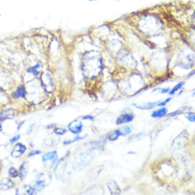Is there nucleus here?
I'll return each mask as SVG.
<instances>
[{"mask_svg": "<svg viewBox=\"0 0 195 195\" xmlns=\"http://www.w3.org/2000/svg\"><path fill=\"white\" fill-rule=\"evenodd\" d=\"M94 157L92 152H84L81 153L78 158L73 163V169L80 171L90 164Z\"/></svg>", "mask_w": 195, "mask_h": 195, "instance_id": "1", "label": "nucleus"}, {"mask_svg": "<svg viewBox=\"0 0 195 195\" xmlns=\"http://www.w3.org/2000/svg\"><path fill=\"white\" fill-rule=\"evenodd\" d=\"M56 176L57 179L62 182H67L70 176L67 172V163L65 160H61L57 165L56 170Z\"/></svg>", "mask_w": 195, "mask_h": 195, "instance_id": "2", "label": "nucleus"}, {"mask_svg": "<svg viewBox=\"0 0 195 195\" xmlns=\"http://www.w3.org/2000/svg\"><path fill=\"white\" fill-rule=\"evenodd\" d=\"M58 160L57 153L53 151L45 153L42 157V162L46 167L51 168L55 165Z\"/></svg>", "mask_w": 195, "mask_h": 195, "instance_id": "3", "label": "nucleus"}, {"mask_svg": "<svg viewBox=\"0 0 195 195\" xmlns=\"http://www.w3.org/2000/svg\"><path fill=\"white\" fill-rule=\"evenodd\" d=\"M50 178L49 176H46L44 173L39 175L35 181V184L34 187L36 188L37 191L42 190L45 186L47 185L48 180Z\"/></svg>", "mask_w": 195, "mask_h": 195, "instance_id": "4", "label": "nucleus"}, {"mask_svg": "<svg viewBox=\"0 0 195 195\" xmlns=\"http://www.w3.org/2000/svg\"><path fill=\"white\" fill-rule=\"evenodd\" d=\"M68 131L73 134H79L82 132L83 129V124L81 121L75 119L68 125Z\"/></svg>", "mask_w": 195, "mask_h": 195, "instance_id": "5", "label": "nucleus"}, {"mask_svg": "<svg viewBox=\"0 0 195 195\" xmlns=\"http://www.w3.org/2000/svg\"><path fill=\"white\" fill-rule=\"evenodd\" d=\"M134 118V115L132 113H125L119 115L116 119V125H121L125 123H129Z\"/></svg>", "mask_w": 195, "mask_h": 195, "instance_id": "6", "label": "nucleus"}, {"mask_svg": "<svg viewBox=\"0 0 195 195\" xmlns=\"http://www.w3.org/2000/svg\"><path fill=\"white\" fill-rule=\"evenodd\" d=\"M160 101H155V102H148V103H134V106L135 108L140 110H149L154 108L156 106H157L158 104Z\"/></svg>", "mask_w": 195, "mask_h": 195, "instance_id": "7", "label": "nucleus"}, {"mask_svg": "<svg viewBox=\"0 0 195 195\" xmlns=\"http://www.w3.org/2000/svg\"><path fill=\"white\" fill-rule=\"evenodd\" d=\"M26 147L25 145H24L22 143H17L12 151L11 155L14 157H18L22 154H24V153L26 151Z\"/></svg>", "mask_w": 195, "mask_h": 195, "instance_id": "8", "label": "nucleus"}, {"mask_svg": "<svg viewBox=\"0 0 195 195\" xmlns=\"http://www.w3.org/2000/svg\"><path fill=\"white\" fill-rule=\"evenodd\" d=\"M107 186L110 193V195H119L121 189L118 184L113 180H110L108 182Z\"/></svg>", "mask_w": 195, "mask_h": 195, "instance_id": "9", "label": "nucleus"}, {"mask_svg": "<svg viewBox=\"0 0 195 195\" xmlns=\"http://www.w3.org/2000/svg\"><path fill=\"white\" fill-rule=\"evenodd\" d=\"M102 169H103V167H100V166H96L91 169L88 172V177L91 180L96 179L98 177Z\"/></svg>", "mask_w": 195, "mask_h": 195, "instance_id": "10", "label": "nucleus"}, {"mask_svg": "<svg viewBox=\"0 0 195 195\" xmlns=\"http://www.w3.org/2000/svg\"><path fill=\"white\" fill-rule=\"evenodd\" d=\"M26 94V91L24 86L20 85L19 86L17 90L12 93V96L14 99H18L19 98H25Z\"/></svg>", "mask_w": 195, "mask_h": 195, "instance_id": "11", "label": "nucleus"}, {"mask_svg": "<svg viewBox=\"0 0 195 195\" xmlns=\"http://www.w3.org/2000/svg\"><path fill=\"white\" fill-rule=\"evenodd\" d=\"M168 109L165 107H162L159 109L154 110L151 114V117L154 118H162L165 116L168 113Z\"/></svg>", "mask_w": 195, "mask_h": 195, "instance_id": "12", "label": "nucleus"}, {"mask_svg": "<svg viewBox=\"0 0 195 195\" xmlns=\"http://www.w3.org/2000/svg\"><path fill=\"white\" fill-rule=\"evenodd\" d=\"M103 191L102 188H98V187H91L87 190L84 195H103Z\"/></svg>", "mask_w": 195, "mask_h": 195, "instance_id": "13", "label": "nucleus"}, {"mask_svg": "<svg viewBox=\"0 0 195 195\" xmlns=\"http://www.w3.org/2000/svg\"><path fill=\"white\" fill-rule=\"evenodd\" d=\"M27 175V168H26V162H24L20 168L19 176L21 180L25 178Z\"/></svg>", "mask_w": 195, "mask_h": 195, "instance_id": "14", "label": "nucleus"}, {"mask_svg": "<svg viewBox=\"0 0 195 195\" xmlns=\"http://www.w3.org/2000/svg\"><path fill=\"white\" fill-rule=\"evenodd\" d=\"M119 136H121V133L118 129H116V130L113 131L112 132H111L108 137V139L110 141H114L117 140L118 139V138L119 137Z\"/></svg>", "mask_w": 195, "mask_h": 195, "instance_id": "15", "label": "nucleus"}, {"mask_svg": "<svg viewBox=\"0 0 195 195\" xmlns=\"http://www.w3.org/2000/svg\"><path fill=\"white\" fill-rule=\"evenodd\" d=\"M132 128L129 126H124L119 129L121 133V135L122 136H126L128 134H131V132H132Z\"/></svg>", "mask_w": 195, "mask_h": 195, "instance_id": "16", "label": "nucleus"}, {"mask_svg": "<svg viewBox=\"0 0 195 195\" xmlns=\"http://www.w3.org/2000/svg\"><path fill=\"white\" fill-rule=\"evenodd\" d=\"M185 84V82H180L178 84H177L172 90H171L169 92V94L172 95L174 94L177 91H178L179 90H180Z\"/></svg>", "mask_w": 195, "mask_h": 195, "instance_id": "17", "label": "nucleus"}, {"mask_svg": "<svg viewBox=\"0 0 195 195\" xmlns=\"http://www.w3.org/2000/svg\"><path fill=\"white\" fill-rule=\"evenodd\" d=\"M8 181H9V179H7V178H6V179H3V180L2 181V182L1 183V187H2V189H3V190H6V189L11 188V187H12V184H13V182H11V181H9L10 183L7 184V183L8 182Z\"/></svg>", "mask_w": 195, "mask_h": 195, "instance_id": "18", "label": "nucleus"}, {"mask_svg": "<svg viewBox=\"0 0 195 195\" xmlns=\"http://www.w3.org/2000/svg\"><path fill=\"white\" fill-rule=\"evenodd\" d=\"M40 64L39 63H37V65L32 67H30L29 68L28 70H27V71L29 73H31V74L34 75H39V71H37L38 68L40 67Z\"/></svg>", "mask_w": 195, "mask_h": 195, "instance_id": "19", "label": "nucleus"}, {"mask_svg": "<svg viewBox=\"0 0 195 195\" xmlns=\"http://www.w3.org/2000/svg\"><path fill=\"white\" fill-rule=\"evenodd\" d=\"M25 192H24V194L25 195H34L35 193L37 192V190L36 188L33 186L28 185L26 188H25Z\"/></svg>", "mask_w": 195, "mask_h": 195, "instance_id": "20", "label": "nucleus"}, {"mask_svg": "<svg viewBox=\"0 0 195 195\" xmlns=\"http://www.w3.org/2000/svg\"><path fill=\"white\" fill-rule=\"evenodd\" d=\"M187 109H188V107H182L179 108V109L176 110V111L173 112H172L171 113H169L168 115L169 116H176V115H180V114L183 113Z\"/></svg>", "mask_w": 195, "mask_h": 195, "instance_id": "21", "label": "nucleus"}, {"mask_svg": "<svg viewBox=\"0 0 195 195\" xmlns=\"http://www.w3.org/2000/svg\"><path fill=\"white\" fill-rule=\"evenodd\" d=\"M14 112H9V110H6V112H3L0 113V120H5L6 119H8L9 116H14Z\"/></svg>", "mask_w": 195, "mask_h": 195, "instance_id": "22", "label": "nucleus"}, {"mask_svg": "<svg viewBox=\"0 0 195 195\" xmlns=\"http://www.w3.org/2000/svg\"><path fill=\"white\" fill-rule=\"evenodd\" d=\"M87 135H85L84 136H79V135H77L74 138L72 139V140H67V141H65L63 142L64 144H69L70 143H72L73 142H75L76 141H79V140H82L84 138H85V137H87Z\"/></svg>", "mask_w": 195, "mask_h": 195, "instance_id": "23", "label": "nucleus"}, {"mask_svg": "<svg viewBox=\"0 0 195 195\" xmlns=\"http://www.w3.org/2000/svg\"><path fill=\"white\" fill-rule=\"evenodd\" d=\"M92 146L94 148H102L104 147V146L106 144V142L104 141H96L92 143Z\"/></svg>", "mask_w": 195, "mask_h": 195, "instance_id": "24", "label": "nucleus"}, {"mask_svg": "<svg viewBox=\"0 0 195 195\" xmlns=\"http://www.w3.org/2000/svg\"><path fill=\"white\" fill-rule=\"evenodd\" d=\"M9 174L13 178H15L19 176V172H18V170L16 168H15L14 167H11L9 169Z\"/></svg>", "mask_w": 195, "mask_h": 195, "instance_id": "25", "label": "nucleus"}, {"mask_svg": "<svg viewBox=\"0 0 195 195\" xmlns=\"http://www.w3.org/2000/svg\"><path fill=\"white\" fill-rule=\"evenodd\" d=\"M185 117L189 121L192 122V123H193H193H194V122H195V112H187V113L185 116Z\"/></svg>", "mask_w": 195, "mask_h": 195, "instance_id": "26", "label": "nucleus"}, {"mask_svg": "<svg viewBox=\"0 0 195 195\" xmlns=\"http://www.w3.org/2000/svg\"><path fill=\"white\" fill-rule=\"evenodd\" d=\"M67 131L65 129L61 128H56L54 129V132L58 135H63L67 133Z\"/></svg>", "mask_w": 195, "mask_h": 195, "instance_id": "27", "label": "nucleus"}, {"mask_svg": "<svg viewBox=\"0 0 195 195\" xmlns=\"http://www.w3.org/2000/svg\"><path fill=\"white\" fill-rule=\"evenodd\" d=\"M171 100H172V98H166V100H165L164 101H160L159 102V103L158 104L157 106H159V107H164L166 104H167Z\"/></svg>", "mask_w": 195, "mask_h": 195, "instance_id": "28", "label": "nucleus"}, {"mask_svg": "<svg viewBox=\"0 0 195 195\" xmlns=\"http://www.w3.org/2000/svg\"><path fill=\"white\" fill-rule=\"evenodd\" d=\"M41 153V151L39 150H35V151H32L31 152H30L28 154V157H31V156H34L36 155H39Z\"/></svg>", "mask_w": 195, "mask_h": 195, "instance_id": "29", "label": "nucleus"}, {"mask_svg": "<svg viewBox=\"0 0 195 195\" xmlns=\"http://www.w3.org/2000/svg\"><path fill=\"white\" fill-rule=\"evenodd\" d=\"M160 93L161 94H165L167 93H169L170 91V88L169 87H166V88H160Z\"/></svg>", "mask_w": 195, "mask_h": 195, "instance_id": "30", "label": "nucleus"}, {"mask_svg": "<svg viewBox=\"0 0 195 195\" xmlns=\"http://www.w3.org/2000/svg\"><path fill=\"white\" fill-rule=\"evenodd\" d=\"M81 118L84 120H90L91 121H93L94 120V117L92 116H90V115H85V116H83L81 117Z\"/></svg>", "mask_w": 195, "mask_h": 195, "instance_id": "31", "label": "nucleus"}, {"mask_svg": "<svg viewBox=\"0 0 195 195\" xmlns=\"http://www.w3.org/2000/svg\"><path fill=\"white\" fill-rule=\"evenodd\" d=\"M20 138V135H15L14 136V137H12L11 140H10V141L11 143H15L16 141H17Z\"/></svg>", "mask_w": 195, "mask_h": 195, "instance_id": "32", "label": "nucleus"}, {"mask_svg": "<svg viewBox=\"0 0 195 195\" xmlns=\"http://www.w3.org/2000/svg\"><path fill=\"white\" fill-rule=\"evenodd\" d=\"M34 124H32V125H31L28 128V130H27V134H30V133L32 132V129H33V128H34Z\"/></svg>", "mask_w": 195, "mask_h": 195, "instance_id": "33", "label": "nucleus"}, {"mask_svg": "<svg viewBox=\"0 0 195 195\" xmlns=\"http://www.w3.org/2000/svg\"><path fill=\"white\" fill-rule=\"evenodd\" d=\"M23 123H24V121L23 122V123H20V124L19 125V126H18V130H19V129H20V128H21V126H22V125H23Z\"/></svg>", "mask_w": 195, "mask_h": 195, "instance_id": "34", "label": "nucleus"}]
</instances>
